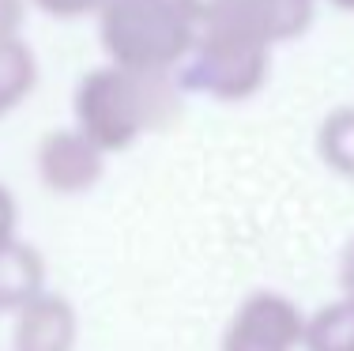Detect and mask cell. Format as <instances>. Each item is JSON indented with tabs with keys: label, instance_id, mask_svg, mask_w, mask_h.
Listing matches in <instances>:
<instances>
[{
	"label": "cell",
	"instance_id": "cell-1",
	"mask_svg": "<svg viewBox=\"0 0 354 351\" xmlns=\"http://www.w3.org/2000/svg\"><path fill=\"white\" fill-rule=\"evenodd\" d=\"M306 317L279 295H252L223 336V351H298Z\"/></svg>",
	"mask_w": 354,
	"mask_h": 351
},
{
	"label": "cell",
	"instance_id": "cell-2",
	"mask_svg": "<svg viewBox=\"0 0 354 351\" xmlns=\"http://www.w3.org/2000/svg\"><path fill=\"white\" fill-rule=\"evenodd\" d=\"M12 348L15 351H72L75 348L72 306L53 295H35L27 306H19Z\"/></svg>",
	"mask_w": 354,
	"mask_h": 351
},
{
	"label": "cell",
	"instance_id": "cell-3",
	"mask_svg": "<svg viewBox=\"0 0 354 351\" xmlns=\"http://www.w3.org/2000/svg\"><path fill=\"white\" fill-rule=\"evenodd\" d=\"M301 351H354V298L324 306L309 317Z\"/></svg>",
	"mask_w": 354,
	"mask_h": 351
},
{
	"label": "cell",
	"instance_id": "cell-4",
	"mask_svg": "<svg viewBox=\"0 0 354 351\" xmlns=\"http://www.w3.org/2000/svg\"><path fill=\"white\" fill-rule=\"evenodd\" d=\"M38 295V264L23 249H0V310L27 306Z\"/></svg>",
	"mask_w": 354,
	"mask_h": 351
},
{
	"label": "cell",
	"instance_id": "cell-5",
	"mask_svg": "<svg viewBox=\"0 0 354 351\" xmlns=\"http://www.w3.org/2000/svg\"><path fill=\"white\" fill-rule=\"evenodd\" d=\"M343 287H347V298H354V249L347 257V269H343Z\"/></svg>",
	"mask_w": 354,
	"mask_h": 351
}]
</instances>
